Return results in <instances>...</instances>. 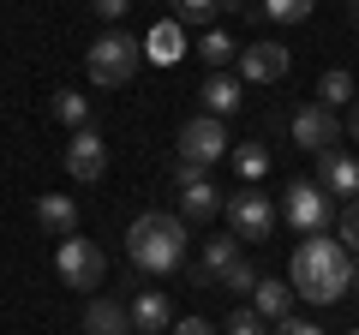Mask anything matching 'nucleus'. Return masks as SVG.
Listing matches in <instances>:
<instances>
[{"label": "nucleus", "instance_id": "nucleus-26", "mask_svg": "<svg viewBox=\"0 0 359 335\" xmlns=\"http://www.w3.org/2000/svg\"><path fill=\"white\" fill-rule=\"evenodd\" d=\"M222 335H269V323L257 317L252 306H245V311H228V323H222Z\"/></svg>", "mask_w": 359, "mask_h": 335}, {"label": "nucleus", "instance_id": "nucleus-33", "mask_svg": "<svg viewBox=\"0 0 359 335\" xmlns=\"http://www.w3.org/2000/svg\"><path fill=\"white\" fill-rule=\"evenodd\" d=\"M347 294H359V264H353V282H347Z\"/></svg>", "mask_w": 359, "mask_h": 335}, {"label": "nucleus", "instance_id": "nucleus-19", "mask_svg": "<svg viewBox=\"0 0 359 335\" xmlns=\"http://www.w3.org/2000/svg\"><path fill=\"white\" fill-rule=\"evenodd\" d=\"M233 264H240V240H210V245H204V270H198V282L216 287Z\"/></svg>", "mask_w": 359, "mask_h": 335}, {"label": "nucleus", "instance_id": "nucleus-15", "mask_svg": "<svg viewBox=\"0 0 359 335\" xmlns=\"http://www.w3.org/2000/svg\"><path fill=\"white\" fill-rule=\"evenodd\" d=\"M287 306H294V282H276V275H257V287H252V311L264 323H282L287 317Z\"/></svg>", "mask_w": 359, "mask_h": 335}, {"label": "nucleus", "instance_id": "nucleus-20", "mask_svg": "<svg viewBox=\"0 0 359 335\" xmlns=\"http://www.w3.org/2000/svg\"><path fill=\"white\" fill-rule=\"evenodd\" d=\"M318 102H323V108L353 102V72H347V66H330V72L318 78Z\"/></svg>", "mask_w": 359, "mask_h": 335}, {"label": "nucleus", "instance_id": "nucleus-25", "mask_svg": "<svg viewBox=\"0 0 359 335\" xmlns=\"http://www.w3.org/2000/svg\"><path fill=\"white\" fill-rule=\"evenodd\" d=\"M222 0H174V25H216Z\"/></svg>", "mask_w": 359, "mask_h": 335}, {"label": "nucleus", "instance_id": "nucleus-21", "mask_svg": "<svg viewBox=\"0 0 359 335\" xmlns=\"http://www.w3.org/2000/svg\"><path fill=\"white\" fill-rule=\"evenodd\" d=\"M198 54H204L210 72H228V60H240V42H228V30H210V36L198 42Z\"/></svg>", "mask_w": 359, "mask_h": 335}, {"label": "nucleus", "instance_id": "nucleus-14", "mask_svg": "<svg viewBox=\"0 0 359 335\" xmlns=\"http://www.w3.org/2000/svg\"><path fill=\"white\" fill-rule=\"evenodd\" d=\"M36 228H48L54 240H72L78 233V204L66 192H42L36 198Z\"/></svg>", "mask_w": 359, "mask_h": 335}, {"label": "nucleus", "instance_id": "nucleus-32", "mask_svg": "<svg viewBox=\"0 0 359 335\" xmlns=\"http://www.w3.org/2000/svg\"><path fill=\"white\" fill-rule=\"evenodd\" d=\"M347 138L359 144V96H353V114H347Z\"/></svg>", "mask_w": 359, "mask_h": 335}, {"label": "nucleus", "instance_id": "nucleus-29", "mask_svg": "<svg viewBox=\"0 0 359 335\" xmlns=\"http://www.w3.org/2000/svg\"><path fill=\"white\" fill-rule=\"evenodd\" d=\"M90 13H96V18H108V25H120V18L132 13V0H90Z\"/></svg>", "mask_w": 359, "mask_h": 335}, {"label": "nucleus", "instance_id": "nucleus-12", "mask_svg": "<svg viewBox=\"0 0 359 335\" xmlns=\"http://www.w3.org/2000/svg\"><path fill=\"white\" fill-rule=\"evenodd\" d=\"M318 186H323L330 198H347V204H353V198H359V156H347L341 144L323 150V156H318Z\"/></svg>", "mask_w": 359, "mask_h": 335}, {"label": "nucleus", "instance_id": "nucleus-28", "mask_svg": "<svg viewBox=\"0 0 359 335\" xmlns=\"http://www.w3.org/2000/svg\"><path fill=\"white\" fill-rule=\"evenodd\" d=\"M341 245H347V252L359 258V198H353V204L341 210Z\"/></svg>", "mask_w": 359, "mask_h": 335}, {"label": "nucleus", "instance_id": "nucleus-5", "mask_svg": "<svg viewBox=\"0 0 359 335\" xmlns=\"http://www.w3.org/2000/svg\"><path fill=\"white\" fill-rule=\"evenodd\" d=\"M282 216L294 233H330V192L318 180H287L282 186Z\"/></svg>", "mask_w": 359, "mask_h": 335}, {"label": "nucleus", "instance_id": "nucleus-10", "mask_svg": "<svg viewBox=\"0 0 359 335\" xmlns=\"http://www.w3.org/2000/svg\"><path fill=\"white\" fill-rule=\"evenodd\" d=\"M287 66H294V54L282 42H245L240 48V78H252V84H282Z\"/></svg>", "mask_w": 359, "mask_h": 335}, {"label": "nucleus", "instance_id": "nucleus-27", "mask_svg": "<svg viewBox=\"0 0 359 335\" xmlns=\"http://www.w3.org/2000/svg\"><path fill=\"white\" fill-rule=\"evenodd\" d=\"M216 287H228V294H252V287H257V270H252V264H245V258H240V264H233V270H228V275H222V282H216Z\"/></svg>", "mask_w": 359, "mask_h": 335}, {"label": "nucleus", "instance_id": "nucleus-4", "mask_svg": "<svg viewBox=\"0 0 359 335\" xmlns=\"http://www.w3.org/2000/svg\"><path fill=\"white\" fill-rule=\"evenodd\" d=\"M174 186H180V221H216L222 210H228L222 186L210 180L198 162H180L174 156Z\"/></svg>", "mask_w": 359, "mask_h": 335}, {"label": "nucleus", "instance_id": "nucleus-8", "mask_svg": "<svg viewBox=\"0 0 359 335\" xmlns=\"http://www.w3.org/2000/svg\"><path fill=\"white\" fill-rule=\"evenodd\" d=\"M228 221H233L240 240H269V233H276V204H269L257 186H245V192L228 198Z\"/></svg>", "mask_w": 359, "mask_h": 335}, {"label": "nucleus", "instance_id": "nucleus-9", "mask_svg": "<svg viewBox=\"0 0 359 335\" xmlns=\"http://www.w3.org/2000/svg\"><path fill=\"white\" fill-rule=\"evenodd\" d=\"M341 120H335V108H323V102H306L294 114V144L299 150H311V156H323V150H335L341 144Z\"/></svg>", "mask_w": 359, "mask_h": 335}, {"label": "nucleus", "instance_id": "nucleus-2", "mask_svg": "<svg viewBox=\"0 0 359 335\" xmlns=\"http://www.w3.org/2000/svg\"><path fill=\"white\" fill-rule=\"evenodd\" d=\"M126 258L138 264L144 275H174L180 258H186V221L168 216V210H144V216H132Z\"/></svg>", "mask_w": 359, "mask_h": 335}, {"label": "nucleus", "instance_id": "nucleus-17", "mask_svg": "<svg viewBox=\"0 0 359 335\" xmlns=\"http://www.w3.org/2000/svg\"><path fill=\"white\" fill-rule=\"evenodd\" d=\"M198 96H204V108H210L216 120L240 114V78H233V72H210V78H204V90H198Z\"/></svg>", "mask_w": 359, "mask_h": 335}, {"label": "nucleus", "instance_id": "nucleus-35", "mask_svg": "<svg viewBox=\"0 0 359 335\" xmlns=\"http://www.w3.org/2000/svg\"><path fill=\"white\" fill-rule=\"evenodd\" d=\"M353 25H359V13H353Z\"/></svg>", "mask_w": 359, "mask_h": 335}, {"label": "nucleus", "instance_id": "nucleus-16", "mask_svg": "<svg viewBox=\"0 0 359 335\" xmlns=\"http://www.w3.org/2000/svg\"><path fill=\"white\" fill-rule=\"evenodd\" d=\"M84 335H132V311L120 299H90L84 306Z\"/></svg>", "mask_w": 359, "mask_h": 335}, {"label": "nucleus", "instance_id": "nucleus-11", "mask_svg": "<svg viewBox=\"0 0 359 335\" xmlns=\"http://www.w3.org/2000/svg\"><path fill=\"white\" fill-rule=\"evenodd\" d=\"M66 174H72V180H102V174H108V144L102 138H96V132H72V138H66Z\"/></svg>", "mask_w": 359, "mask_h": 335}, {"label": "nucleus", "instance_id": "nucleus-13", "mask_svg": "<svg viewBox=\"0 0 359 335\" xmlns=\"http://www.w3.org/2000/svg\"><path fill=\"white\" fill-rule=\"evenodd\" d=\"M126 311H132V335H168L174 329V306H168V294H156V287L138 294Z\"/></svg>", "mask_w": 359, "mask_h": 335}, {"label": "nucleus", "instance_id": "nucleus-23", "mask_svg": "<svg viewBox=\"0 0 359 335\" xmlns=\"http://www.w3.org/2000/svg\"><path fill=\"white\" fill-rule=\"evenodd\" d=\"M311 6H318V0H264L257 13H264L269 25H306V18H311Z\"/></svg>", "mask_w": 359, "mask_h": 335}, {"label": "nucleus", "instance_id": "nucleus-30", "mask_svg": "<svg viewBox=\"0 0 359 335\" xmlns=\"http://www.w3.org/2000/svg\"><path fill=\"white\" fill-rule=\"evenodd\" d=\"M269 335H323V329L306 323V317H282V323H269Z\"/></svg>", "mask_w": 359, "mask_h": 335}, {"label": "nucleus", "instance_id": "nucleus-31", "mask_svg": "<svg viewBox=\"0 0 359 335\" xmlns=\"http://www.w3.org/2000/svg\"><path fill=\"white\" fill-rule=\"evenodd\" d=\"M168 335H222V329H216L210 317H180V323H174Z\"/></svg>", "mask_w": 359, "mask_h": 335}, {"label": "nucleus", "instance_id": "nucleus-22", "mask_svg": "<svg viewBox=\"0 0 359 335\" xmlns=\"http://www.w3.org/2000/svg\"><path fill=\"white\" fill-rule=\"evenodd\" d=\"M54 114H60L72 132H84L90 126V96L84 90H54Z\"/></svg>", "mask_w": 359, "mask_h": 335}, {"label": "nucleus", "instance_id": "nucleus-24", "mask_svg": "<svg viewBox=\"0 0 359 335\" xmlns=\"http://www.w3.org/2000/svg\"><path fill=\"white\" fill-rule=\"evenodd\" d=\"M233 156V168H240V180H264L269 174V150L264 144H240V150H228Z\"/></svg>", "mask_w": 359, "mask_h": 335}, {"label": "nucleus", "instance_id": "nucleus-6", "mask_svg": "<svg viewBox=\"0 0 359 335\" xmlns=\"http://www.w3.org/2000/svg\"><path fill=\"white\" fill-rule=\"evenodd\" d=\"M54 270H60V282L66 287H102V275H108V258H102V245L96 240H84V233H72V240H60V252H54Z\"/></svg>", "mask_w": 359, "mask_h": 335}, {"label": "nucleus", "instance_id": "nucleus-34", "mask_svg": "<svg viewBox=\"0 0 359 335\" xmlns=\"http://www.w3.org/2000/svg\"><path fill=\"white\" fill-rule=\"evenodd\" d=\"M353 13H359V0H353Z\"/></svg>", "mask_w": 359, "mask_h": 335}, {"label": "nucleus", "instance_id": "nucleus-7", "mask_svg": "<svg viewBox=\"0 0 359 335\" xmlns=\"http://www.w3.org/2000/svg\"><path fill=\"white\" fill-rule=\"evenodd\" d=\"M180 162H198V168H216V162H228V120H216V114H198V120H186L180 126Z\"/></svg>", "mask_w": 359, "mask_h": 335}, {"label": "nucleus", "instance_id": "nucleus-1", "mask_svg": "<svg viewBox=\"0 0 359 335\" xmlns=\"http://www.w3.org/2000/svg\"><path fill=\"white\" fill-rule=\"evenodd\" d=\"M294 294H306L311 306H335L347 299V282H353V252L330 233H306L294 245V270H287Z\"/></svg>", "mask_w": 359, "mask_h": 335}, {"label": "nucleus", "instance_id": "nucleus-3", "mask_svg": "<svg viewBox=\"0 0 359 335\" xmlns=\"http://www.w3.org/2000/svg\"><path fill=\"white\" fill-rule=\"evenodd\" d=\"M138 60H144V42H132L126 30H102V36L90 42L84 66H90V84H102V90H120L138 78Z\"/></svg>", "mask_w": 359, "mask_h": 335}, {"label": "nucleus", "instance_id": "nucleus-36", "mask_svg": "<svg viewBox=\"0 0 359 335\" xmlns=\"http://www.w3.org/2000/svg\"><path fill=\"white\" fill-rule=\"evenodd\" d=\"M347 335H359V329H347Z\"/></svg>", "mask_w": 359, "mask_h": 335}, {"label": "nucleus", "instance_id": "nucleus-18", "mask_svg": "<svg viewBox=\"0 0 359 335\" xmlns=\"http://www.w3.org/2000/svg\"><path fill=\"white\" fill-rule=\"evenodd\" d=\"M144 54H150L156 66H174L180 54H186V25H174V18H168V25H156L150 42H144Z\"/></svg>", "mask_w": 359, "mask_h": 335}]
</instances>
